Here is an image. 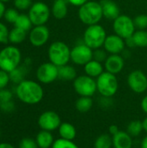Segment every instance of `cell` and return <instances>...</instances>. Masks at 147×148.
I'll return each mask as SVG.
<instances>
[{
	"label": "cell",
	"instance_id": "cell-40",
	"mask_svg": "<svg viewBox=\"0 0 147 148\" xmlns=\"http://www.w3.org/2000/svg\"><path fill=\"white\" fill-rule=\"evenodd\" d=\"M0 109L3 112H6V113L12 112L15 109V104L12 101H5V102H0Z\"/></svg>",
	"mask_w": 147,
	"mask_h": 148
},
{
	"label": "cell",
	"instance_id": "cell-29",
	"mask_svg": "<svg viewBox=\"0 0 147 148\" xmlns=\"http://www.w3.org/2000/svg\"><path fill=\"white\" fill-rule=\"evenodd\" d=\"M133 40L135 47L146 48L147 47V31L146 29H138L133 35Z\"/></svg>",
	"mask_w": 147,
	"mask_h": 148
},
{
	"label": "cell",
	"instance_id": "cell-10",
	"mask_svg": "<svg viewBox=\"0 0 147 148\" xmlns=\"http://www.w3.org/2000/svg\"><path fill=\"white\" fill-rule=\"evenodd\" d=\"M94 50L84 42L79 43L71 49L70 61L78 66H84L93 60Z\"/></svg>",
	"mask_w": 147,
	"mask_h": 148
},
{
	"label": "cell",
	"instance_id": "cell-28",
	"mask_svg": "<svg viewBox=\"0 0 147 148\" xmlns=\"http://www.w3.org/2000/svg\"><path fill=\"white\" fill-rule=\"evenodd\" d=\"M32 25H33V23H32L29 15H25V14H19L16 21L14 23L15 27L19 28L23 30H25L26 32L32 29Z\"/></svg>",
	"mask_w": 147,
	"mask_h": 148
},
{
	"label": "cell",
	"instance_id": "cell-41",
	"mask_svg": "<svg viewBox=\"0 0 147 148\" xmlns=\"http://www.w3.org/2000/svg\"><path fill=\"white\" fill-rule=\"evenodd\" d=\"M68 3H70L73 6L81 7V5H83L84 3H86L89 0H68Z\"/></svg>",
	"mask_w": 147,
	"mask_h": 148
},
{
	"label": "cell",
	"instance_id": "cell-43",
	"mask_svg": "<svg viewBox=\"0 0 147 148\" xmlns=\"http://www.w3.org/2000/svg\"><path fill=\"white\" fill-rule=\"evenodd\" d=\"M140 107L142 111L147 114V95H146L142 100H141V103H140Z\"/></svg>",
	"mask_w": 147,
	"mask_h": 148
},
{
	"label": "cell",
	"instance_id": "cell-35",
	"mask_svg": "<svg viewBox=\"0 0 147 148\" xmlns=\"http://www.w3.org/2000/svg\"><path fill=\"white\" fill-rule=\"evenodd\" d=\"M107 52L103 49H97L94 50V55H93V59L100 62H105V61L107 58Z\"/></svg>",
	"mask_w": 147,
	"mask_h": 148
},
{
	"label": "cell",
	"instance_id": "cell-9",
	"mask_svg": "<svg viewBox=\"0 0 147 148\" xmlns=\"http://www.w3.org/2000/svg\"><path fill=\"white\" fill-rule=\"evenodd\" d=\"M51 10L43 2H36L29 9V16L34 26L45 25L49 20Z\"/></svg>",
	"mask_w": 147,
	"mask_h": 148
},
{
	"label": "cell",
	"instance_id": "cell-20",
	"mask_svg": "<svg viewBox=\"0 0 147 148\" xmlns=\"http://www.w3.org/2000/svg\"><path fill=\"white\" fill-rule=\"evenodd\" d=\"M84 71L85 75L95 79L104 72V67L101 62L93 59L84 65Z\"/></svg>",
	"mask_w": 147,
	"mask_h": 148
},
{
	"label": "cell",
	"instance_id": "cell-47",
	"mask_svg": "<svg viewBox=\"0 0 147 148\" xmlns=\"http://www.w3.org/2000/svg\"><path fill=\"white\" fill-rule=\"evenodd\" d=\"M0 148H15L11 144L7 142H2L0 143Z\"/></svg>",
	"mask_w": 147,
	"mask_h": 148
},
{
	"label": "cell",
	"instance_id": "cell-44",
	"mask_svg": "<svg viewBox=\"0 0 147 148\" xmlns=\"http://www.w3.org/2000/svg\"><path fill=\"white\" fill-rule=\"evenodd\" d=\"M125 42H126V47H127V48H129V49L136 48L132 36L129 37V38H127V39H126V40H125Z\"/></svg>",
	"mask_w": 147,
	"mask_h": 148
},
{
	"label": "cell",
	"instance_id": "cell-26",
	"mask_svg": "<svg viewBox=\"0 0 147 148\" xmlns=\"http://www.w3.org/2000/svg\"><path fill=\"white\" fill-rule=\"evenodd\" d=\"M27 63H25V66H18L16 69H15L14 70H12L11 72L9 73L10 75V79L12 82L14 83H20L21 82H23L24 79V76L27 74Z\"/></svg>",
	"mask_w": 147,
	"mask_h": 148
},
{
	"label": "cell",
	"instance_id": "cell-15",
	"mask_svg": "<svg viewBox=\"0 0 147 148\" xmlns=\"http://www.w3.org/2000/svg\"><path fill=\"white\" fill-rule=\"evenodd\" d=\"M103 48L110 55H120L126 49L125 39L116 34L108 35L105 40Z\"/></svg>",
	"mask_w": 147,
	"mask_h": 148
},
{
	"label": "cell",
	"instance_id": "cell-49",
	"mask_svg": "<svg viewBox=\"0 0 147 148\" xmlns=\"http://www.w3.org/2000/svg\"><path fill=\"white\" fill-rule=\"evenodd\" d=\"M1 2H3V3H7V2H9V1H10V0H0Z\"/></svg>",
	"mask_w": 147,
	"mask_h": 148
},
{
	"label": "cell",
	"instance_id": "cell-8",
	"mask_svg": "<svg viewBox=\"0 0 147 148\" xmlns=\"http://www.w3.org/2000/svg\"><path fill=\"white\" fill-rule=\"evenodd\" d=\"M113 29L114 34L125 40L133 36L136 31L133 19L126 15H120L116 19H114L113 21Z\"/></svg>",
	"mask_w": 147,
	"mask_h": 148
},
{
	"label": "cell",
	"instance_id": "cell-25",
	"mask_svg": "<svg viewBox=\"0 0 147 148\" xmlns=\"http://www.w3.org/2000/svg\"><path fill=\"white\" fill-rule=\"evenodd\" d=\"M93 104L92 97L80 96L75 101V108L80 113H87L93 108Z\"/></svg>",
	"mask_w": 147,
	"mask_h": 148
},
{
	"label": "cell",
	"instance_id": "cell-13",
	"mask_svg": "<svg viewBox=\"0 0 147 148\" xmlns=\"http://www.w3.org/2000/svg\"><path fill=\"white\" fill-rule=\"evenodd\" d=\"M37 123L41 130L53 132L56 129L58 130L60 125L62 124V120L56 112L45 111L38 117Z\"/></svg>",
	"mask_w": 147,
	"mask_h": 148
},
{
	"label": "cell",
	"instance_id": "cell-16",
	"mask_svg": "<svg viewBox=\"0 0 147 148\" xmlns=\"http://www.w3.org/2000/svg\"><path fill=\"white\" fill-rule=\"evenodd\" d=\"M125 67V59L120 55H109L104 62L106 71L117 75L120 73Z\"/></svg>",
	"mask_w": 147,
	"mask_h": 148
},
{
	"label": "cell",
	"instance_id": "cell-39",
	"mask_svg": "<svg viewBox=\"0 0 147 148\" xmlns=\"http://www.w3.org/2000/svg\"><path fill=\"white\" fill-rule=\"evenodd\" d=\"M12 97H13V95L11 91H10L9 89L3 88L0 90V102L12 101Z\"/></svg>",
	"mask_w": 147,
	"mask_h": 148
},
{
	"label": "cell",
	"instance_id": "cell-11",
	"mask_svg": "<svg viewBox=\"0 0 147 148\" xmlns=\"http://www.w3.org/2000/svg\"><path fill=\"white\" fill-rule=\"evenodd\" d=\"M36 78L42 84H50L58 79V67L52 62H44L36 69Z\"/></svg>",
	"mask_w": 147,
	"mask_h": 148
},
{
	"label": "cell",
	"instance_id": "cell-21",
	"mask_svg": "<svg viewBox=\"0 0 147 148\" xmlns=\"http://www.w3.org/2000/svg\"><path fill=\"white\" fill-rule=\"evenodd\" d=\"M60 138L68 140H74L76 137L77 131L75 127L69 122H62L58 128Z\"/></svg>",
	"mask_w": 147,
	"mask_h": 148
},
{
	"label": "cell",
	"instance_id": "cell-37",
	"mask_svg": "<svg viewBox=\"0 0 147 148\" xmlns=\"http://www.w3.org/2000/svg\"><path fill=\"white\" fill-rule=\"evenodd\" d=\"M32 4V0H14V6L20 10H29Z\"/></svg>",
	"mask_w": 147,
	"mask_h": 148
},
{
	"label": "cell",
	"instance_id": "cell-19",
	"mask_svg": "<svg viewBox=\"0 0 147 148\" xmlns=\"http://www.w3.org/2000/svg\"><path fill=\"white\" fill-rule=\"evenodd\" d=\"M68 0H54L51 14L58 20L63 19L67 16L68 12Z\"/></svg>",
	"mask_w": 147,
	"mask_h": 148
},
{
	"label": "cell",
	"instance_id": "cell-48",
	"mask_svg": "<svg viewBox=\"0 0 147 148\" xmlns=\"http://www.w3.org/2000/svg\"><path fill=\"white\" fill-rule=\"evenodd\" d=\"M142 122H143V127H144V131L147 134V116L142 121Z\"/></svg>",
	"mask_w": 147,
	"mask_h": 148
},
{
	"label": "cell",
	"instance_id": "cell-3",
	"mask_svg": "<svg viewBox=\"0 0 147 148\" xmlns=\"http://www.w3.org/2000/svg\"><path fill=\"white\" fill-rule=\"evenodd\" d=\"M71 49L62 41H55L52 42L48 49V56L49 62L57 67L68 64L70 62Z\"/></svg>",
	"mask_w": 147,
	"mask_h": 148
},
{
	"label": "cell",
	"instance_id": "cell-2",
	"mask_svg": "<svg viewBox=\"0 0 147 148\" xmlns=\"http://www.w3.org/2000/svg\"><path fill=\"white\" fill-rule=\"evenodd\" d=\"M78 17L80 21L87 26L98 24L103 17L101 3L94 0L88 1L79 7Z\"/></svg>",
	"mask_w": 147,
	"mask_h": 148
},
{
	"label": "cell",
	"instance_id": "cell-34",
	"mask_svg": "<svg viewBox=\"0 0 147 148\" xmlns=\"http://www.w3.org/2000/svg\"><path fill=\"white\" fill-rule=\"evenodd\" d=\"M18 148H39L36 140L32 138H23L20 140Z\"/></svg>",
	"mask_w": 147,
	"mask_h": 148
},
{
	"label": "cell",
	"instance_id": "cell-24",
	"mask_svg": "<svg viewBox=\"0 0 147 148\" xmlns=\"http://www.w3.org/2000/svg\"><path fill=\"white\" fill-rule=\"evenodd\" d=\"M27 32L25 30H23L19 28L14 27L11 30H10L9 33V42L12 44H20L26 39V34Z\"/></svg>",
	"mask_w": 147,
	"mask_h": 148
},
{
	"label": "cell",
	"instance_id": "cell-32",
	"mask_svg": "<svg viewBox=\"0 0 147 148\" xmlns=\"http://www.w3.org/2000/svg\"><path fill=\"white\" fill-rule=\"evenodd\" d=\"M19 16V13L17 11L16 9H13V8H10V9H7L4 12V15H3V17L4 19L10 23H15V22L16 21L17 17Z\"/></svg>",
	"mask_w": 147,
	"mask_h": 148
},
{
	"label": "cell",
	"instance_id": "cell-36",
	"mask_svg": "<svg viewBox=\"0 0 147 148\" xmlns=\"http://www.w3.org/2000/svg\"><path fill=\"white\" fill-rule=\"evenodd\" d=\"M9 29L6 25L0 22V43L6 44L9 42Z\"/></svg>",
	"mask_w": 147,
	"mask_h": 148
},
{
	"label": "cell",
	"instance_id": "cell-50",
	"mask_svg": "<svg viewBox=\"0 0 147 148\" xmlns=\"http://www.w3.org/2000/svg\"><path fill=\"white\" fill-rule=\"evenodd\" d=\"M0 137H1V130H0Z\"/></svg>",
	"mask_w": 147,
	"mask_h": 148
},
{
	"label": "cell",
	"instance_id": "cell-45",
	"mask_svg": "<svg viewBox=\"0 0 147 148\" xmlns=\"http://www.w3.org/2000/svg\"><path fill=\"white\" fill-rule=\"evenodd\" d=\"M5 10H6V9H5L4 3H3V2H1V1H0V19L3 16Z\"/></svg>",
	"mask_w": 147,
	"mask_h": 148
},
{
	"label": "cell",
	"instance_id": "cell-12",
	"mask_svg": "<svg viewBox=\"0 0 147 148\" xmlns=\"http://www.w3.org/2000/svg\"><path fill=\"white\" fill-rule=\"evenodd\" d=\"M129 88L136 94H143L147 90V75L139 69L132 71L127 76Z\"/></svg>",
	"mask_w": 147,
	"mask_h": 148
},
{
	"label": "cell",
	"instance_id": "cell-18",
	"mask_svg": "<svg viewBox=\"0 0 147 148\" xmlns=\"http://www.w3.org/2000/svg\"><path fill=\"white\" fill-rule=\"evenodd\" d=\"M113 137V148H133V138L126 131H119Z\"/></svg>",
	"mask_w": 147,
	"mask_h": 148
},
{
	"label": "cell",
	"instance_id": "cell-42",
	"mask_svg": "<svg viewBox=\"0 0 147 148\" xmlns=\"http://www.w3.org/2000/svg\"><path fill=\"white\" fill-rule=\"evenodd\" d=\"M120 131L119 129V127L116 126V125H111L108 128V134L112 136H113L114 134H116L118 132Z\"/></svg>",
	"mask_w": 147,
	"mask_h": 148
},
{
	"label": "cell",
	"instance_id": "cell-22",
	"mask_svg": "<svg viewBox=\"0 0 147 148\" xmlns=\"http://www.w3.org/2000/svg\"><path fill=\"white\" fill-rule=\"evenodd\" d=\"M36 141L39 148H51L54 144V137L51 132L41 130L36 137Z\"/></svg>",
	"mask_w": 147,
	"mask_h": 148
},
{
	"label": "cell",
	"instance_id": "cell-14",
	"mask_svg": "<svg viewBox=\"0 0 147 148\" xmlns=\"http://www.w3.org/2000/svg\"><path fill=\"white\" fill-rule=\"evenodd\" d=\"M50 36V32L46 25L34 26L29 34V42L34 47H42L45 45Z\"/></svg>",
	"mask_w": 147,
	"mask_h": 148
},
{
	"label": "cell",
	"instance_id": "cell-27",
	"mask_svg": "<svg viewBox=\"0 0 147 148\" xmlns=\"http://www.w3.org/2000/svg\"><path fill=\"white\" fill-rule=\"evenodd\" d=\"M113 137L109 134H102L99 135L94 143V148H112Z\"/></svg>",
	"mask_w": 147,
	"mask_h": 148
},
{
	"label": "cell",
	"instance_id": "cell-33",
	"mask_svg": "<svg viewBox=\"0 0 147 148\" xmlns=\"http://www.w3.org/2000/svg\"><path fill=\"white\" fill-rule=\"evenodd\" d=\"M135 28L137 29H146L147 28V15L141 14L133 19Z\"/></svg>",
	"mask_w": 147,
	"mask_h": 148
},
{
	"label": "cell",
	"instance_id": "cell-23",
	"mask_svg": "<svg viewBox=\"0 0 147 148\" xmlns=\"http://www.w3.org/2000/svg\"><path fill=\"white\" fill-rule=\"evenodd\" d=\"M77 76V71L72 65L66 64L58 67V79L65 82H70L74 81Z\"/></svg>",
	"mask_w": 147,
	"mask_h": 148
},
{
	"label": "cell",
	"instance_id": "cell-4",
	"mask_svg": "<svg viewBox=\"0 0 147 148\" xmlns=\"http://www.w3.org/2000/svg\"><path fill=\"white\" fill-rule=\"evenodd\" d=\"M97 91L102 97L112 98L119 89V81L116 75L104 71L96 78Z\"/></svg>",
	"mask_w": 147,
	"mask_h": 148
},
{
	"label": "cell",
	"instance_id": "cell-5",
	"mask_svg": "<svg viewBox=\"0 0 147 148\" xmlns=\"http://www.w3.org/2000/svg\"><path fill=\"white\" fill-rule=\"evenodd\" d=\"M21 60L22 54L18 48L6 46L0 51V69L10 73L20 65Z\"/></svg>",
	"mask_w": 147,
	"mask_h": 148
},
{
	"label": "cell",
	"instance_id": "cell-30",
	"mask_svg": "<svg viewBox=\"0 0 147 148\" xmlns=\"http://www.w3.org/2000/svg\"><path fill=\"white\" fill-rule=\"evenodd\" d=\"M144 131V127H143V122L139 120H134L132 121L126 127V132L133 137H138L142 132Z\"/></svg>",
	"mask_w": 147,
	"mask_h": 148
},
{
	"label": "cell",
	"instance_id": "cell-46",
	"mask_svg": "<svg viewBox=\"0 0 147 148\" xmlns=\"http://www.w3.org/2000/svg\"><path fill=\"white\" fill-rule=\"evenodd\" d=\"M140 148H147V135L142 139L140 143Z\"/></svg>",
	"mask_w": 147,
	"mask_h": 148
},
{
	"label": "cell",
	"instance_id": "cell-7",
	"mask_svg": "<svg viewBox=\"0 0 147 148\" xmlns=\"http://www.w3.org/2000/svg\"><path fill=\"white\" fill-rule=\"evenodd\" d=\"M73 88L80 96L92 97L97 92L96 80L87 75H78L73 81Z\"/></svg>",
	"mask_w": 147,
	"mask_h": 148
},
{
	"label": "cell",
	"instance_id": "cell-1",
	"mask_svg": "<svg viewBox=\"0 0 147 148\" xmlns=\"http://www.w3.org/2000/svg\"><path fill=\"white\" fill-rule=\"evenodd\" d=\"M16 95L23 103L36 105L43 99L44 91L40 83L32 80H23L17 84Z\"/></svg>",
	"mask_w": 147,
	"mask_h": 148
},
{
	"label": "cell",
	"instance_id": "cell-38",
	"mask_svg": "<svg viewBox=\"0 0 147 148\" xmlns=\"http://www.w3.org/2000/svg\"><path fill=\"white\" fill-rule=\"evenodd\" d=\"M10 82V79L9 73L0 69V90L5 88L8 86Z\"/></svg>",
	"mask_w": 147,
	"mask_h": 148
},
{
	"label": "cell",
	"instance_id": "cell-17",
	"mask_svg": "<svg viewBox=\"0 0 147 148\" xmlns=\"http://www.w3.org/2000/svg\"><path fill=\"white\" fill-rule=\"evenodd\" d=\"M103 17L107 20L113 21L120 15V10L119 5L113 0H101V2Z\"/></svg>",
	"mask_w": 147,
	"mask_h": 148
},
{
	"label": "cell",
	"instance_id": "cell-31",
	"mask_svg": "<svg viewBox=\"0 0 147 148\" xmlns=\"http://www.w3.org/2000/svg\"><path fill=\"white\" fill-rule=\"evenodd\" d=\"M51 148H79V147L73 140L59 138L57 140H55Z\"/></svg>",
	"mask_w": 147,
	"mask_h": 148
},
{
	"label": "cell",
	"instance_id": "cell-6",
	"mask_svg": "<svg viewBox=\"0 0 147 148\" xmlns=\"http://www.w3.org/2000/svg\"><path fill=\"white\" fill-rule=\"evenodd\" d=\"M107 36V32L102 25L99 23L89 25L84 31L83 42L94 50L103 47Z\"/></svg>",
	"mask_w": 147,
	"mask_h": 148
}]
</instances>
